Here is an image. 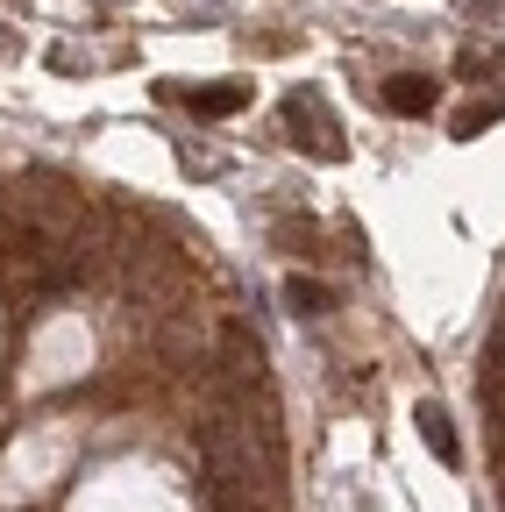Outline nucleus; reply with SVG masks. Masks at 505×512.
I'll return each mask as SVG.
<instances>
[{"instance_id":"1","label":"nucleus","mask_w":505,"mask_h":512,"mask_svg":"<svg viewBox=\"0 0 505 512\" xmlns=\"http://www.w3.org/2000/svg\"><path fill=\"white\" fill-rule=\"evenodd\" d=\"M285 128H292V136H299V150H313V157H342V128L328 121V107L321 100H313V93H292L285 100Z\"/></svg>"},{"instance_id":"2","label":"nucleus","mask_w":505,"mask_h":512,"mask_svg":"<svg viewBox=\"0 0 505 512\" xmlns=\"http://www.w3.org/2000/svg\"><path fill=\"white\" fill-rule=\"evenodd\" d=\"M434 79H420V72H399V79H385V107L392 114H434Z\"/></svg>"},{"instance_id":"3","label":"nucleus","mask_w":505,"mask_h":512,"mask_svg":"<svg viewBox=\"0 0 505 512\" xmlns=\"http://www.w3.org/2000/svg\"><path fill=\"white\" fill-rule=\"evenodd\" d=\"M242 100H249V86H200V93H193V86H185V107H193V114H207V121H221V114H235Z\"/></svg>"},{"instance_id":"4","label":"nucleus","mask_w":505,"mask_h":512,"mask_svg":"<svg viewBox=\"0 0 505 512\" xmlns=\"http://www.w3.org/2000/svg\"><path fill=\"white\" fill-rule=\"evenodd\" d=\"M420 434H427V448L441 463H463V448H456V434H449V413L441 406H420Z\"/></svg>"},{"instance_id":"5","label":"nucleus","mask_w":505,"mask_h":512,"mask_svg":"<svg viewBox=\"0 0 505 512\" xmlns=\"http://www.w3.org/2000/svg\"><path fill=\"white\" fill-rule=\"evenodd\" d=\"M285 299H292L299 313H321V306H328V285H313V278H292V285H285Z\"/></svg>"},{"instance_id":"6","label":"nucleus","mask_w":505,"mask_h":512,"mask_svg":"<svg viewBox=\"0 0 505 512\" xmlns=\"http://www.w3.org/2000/svg\"><path fill=\"white\" fill-rule=\"evenodd\" d=\"M498 121V107H470V114H456V136H477V128H491Z\"/></svg>"}]
</instances>
